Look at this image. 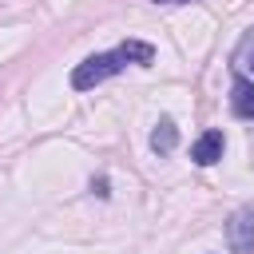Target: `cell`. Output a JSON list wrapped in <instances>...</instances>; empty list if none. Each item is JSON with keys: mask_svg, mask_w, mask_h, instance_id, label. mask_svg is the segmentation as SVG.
<instances>
[{"mask_svg": "<svg viewBox=\"0 0 254 254\" xmlns=\"http://www.w3.org/2000/svg\"><path fill=\"white\" fill-rule=\"evenodd\" d=\"M127 60L119 56V48L115 52H99V56H87L83 64H75V71H71V87L75 91H87V87H99L103 79H111L119 67H123Z\"/></svg>", "mask_w": 254, "mask_h": 254, "instance_id": "cell-1", "label": "cell"}, {"mask_svg": "<svg viewBox=\"0 0 254 254\" xmlns=\"http://www.w3.org/2000/svg\"><path fill=\"white\" fill-rule=\"evenodd\" d=\"M226 242L234 254H254V210H234L226 222Z\"/></svg>", "mask_w": 254, "mask_h": 254, "instance_id": "cell-2", "label": "cell"}, {"mask_svg": "<svg viewBox=\"0 0 254 254\" xmlns=\"http://www.w3.org/2000/svg\"><path fill=\"white\" fill-rule=\"evenodd\" d=\"M222 147H226L222 131H202V135L194 139V147H190V159H194L198 167H210V163L222 159Z\"/></svg>", "mask_w": 254, "mask_h": 254, "instance_id": "cell-3", "label": "cell"}, {"mask_svg": "<svg viewBox=\"0 0 254 254\" xmlns=\"http://www.w3.org/2000/svg\"><path fill=\"white\" fill-rule=\"evenodd\" d=\"M230 111L238 119H254V83L246 75H234L230 83Z\"/></svg>", "mask_w": 254, "mask_h": 254, "instance_id": "cell-4", "label": "cell"}, {"mask_svg": "<svg viewBox=\"0 0 254 254\" xmlns=\"http://www.w3.org/2000/svg\"><path fill=\"white\" fill-rule=\"evenodd\" d=\"M175 143H179V127H175L171 119H159V123H155V131H151V147H155L159 155H171V151H175Z\"/></svg>", "mask_w": 254, "mask_h": 254, "instance_id": "cell-5", "label": "cell"}, {"mask_svg": "<svg viewBox=\"0 0 254 254\" xmlns=\"http://www.w3.org/2000/svg\"><path fill=\"white\" fill-rule=\"evenodd\" d=\"M119 56H123L127 64H151V60H155V48L143 44V40H127V44H119Z\"/></svg>", "mask_w": 254, "mask_h": 254, "instance_id": "cell-6", "label": "cell"}, {"mask_svg": "<svg viewBox=\"0 0 254 254\" xmlns=\"http://www.w3.org/2000/svg\"><path fill=\"white\" fill-rule=\"evenodd\" d=\"M155 4H190V0H155Z\"/></svg>", "mask_w": 254, "mask_h": 254, "instance_id": "cell-7", "label": "cell"}, {"mask_svg": "<svg viewBox=\"0 0 254 254\" xmlns=\"http://www.w3.org/2000/svg\"><path fill=\"white\" fill-rule=\"evenodd\" d=\"M250 67H254V60H250Z\"/></svg>", "mask_w": 254, "mask_h": 254, "instance_id": "cell-8", "label": "cell"}]
</instances>
